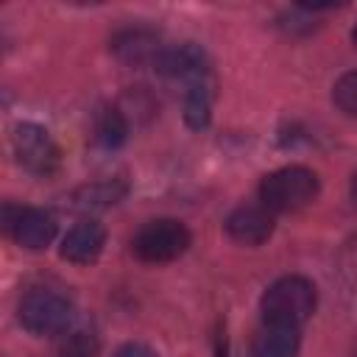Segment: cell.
I'll return each instance as SVG.
<instances>
[{"mask_svg":"<svg viewBox=\"0 0 357 357\" xmlns=\"http://www.w3.org/2000/svg\"><path fill=\"white\" fill-rule=\"evenodd\" d=\"M131 245L142 262H170L190 248V231L181 220L156 218L139 226Z\"/></svg>","mask_w":357,"mask_h":357,"instance_id":"obj_4","label":"cell"},{"mask_svg":"<svg viewBox=\"0 0 357 357\" xmlns=\"http://www.w3.org/2000/svg\"><path fill=\"white\" fill-rule=\"evenodd\" d=\"M103 245H106V229L98 220H81L61 240V257L75 265H89L100 257Z\"/></svg>","mask_w":357,"mask_h":357,"instance_id":"obj_9","label":"cell"},{"mask_svg":"<svg viewBox=\"0 0 357 357\" xmlns=\"http://www.w3.org/2000/svg\"><path fill=\"white\" fill-rule=\"evenodd\" d=\"M298 351V329L268 324L251 343V357H296Z\"/></svg>","mask_w":357,"mask_h":357,"instance_id":"obj_11","label":"cell"},{"mask_svg":"<svg viewBox=\"0 0 357 357\" xmlns=\"http://www.w3.org/2000/svg\"><path fill=\"white\" fill-rule=\"evenodd\" d=\"M11 148H14L17 162L39 178L56 173L59 159H61L53 137L36 123H17L11 131Z\"/></svg>","mask_w":357,"mask_h":357,"instance_id":"obj_5","label":"cell"},{"mask_svg":"<svg viewBox=\"0 0 357 357\" xmlns=\"http://www.w3.org/2000/svg\"><path fill=\"white\" fill-rule=\"evenodd\" d=\"M315 195H318V176L301 165L273 170L259 184L262 206L271 212H296L312 204Z\"/></svg>","mask_w":357,"mask_h":357,"instance_id":"obj_2","label":"cell"},{"mask_svg":"<svg viewBox=\"0 0 357 357\" xmlns=\"http://www.w3.org/2000/svg\"><path fill=\"white\" fill-rule=\"evenodd\" d=\"M351 198H354V204H357V173H354V178H351Z\"/></svg>","mask_w":357,"mask_h":357,"instance_id":"obj_18","label":"cell"},{"mask_svg":"<svg viewBox=\"0 0 357 357\" xmlns=\"http://www.w3.org/2000/svg\"><path fill=\"white\" fill-rule=\"evenodd\" d=\"M165 78H173V81H184L187 86L206 78L209 75V61H206V53L195 45V42H184V45H176V47H165L153 64Z\"/></svg>","mask_w":357,"mask_h":357,"instance_id":"obj_7","label":"cell"},{"mask_svg":"<svg viewBox=\"0 0 357 357\" xmlns=\"http://www.w3.org/2000/svg\"><path fill=\"white\" fill-rule=\"evenodd\" d=\"M332 100L340 112L346 114H357V70L343 73L332 89Z\"/></svg>","mask_w":357,"mask_h":357,"instance_id":"obj_15","label":"cell"},{"mask_svg":"<svg viewBox=\"0 0 357 357\" xmlns=\"http://www.w3.org/2000/svg\"><path fill=\"white\" fill-rule=\"evenodd\" d=\"M112 50L126 64H156L159 53L165 50L159 45V36L148 28H126L112 39Z\"/></svg>","mask_w":357,"mask_h":357,"instance_id":"obj_10","label":"cell"},{"mask_svg":"<svg viewBox=\"0 0 357 357\" xmlns=\"http://www.w3.org/2000/svg\"><path fill=\"white\" fill-rule=\"evenodd\" d=\"M123 195H126V184L123 181L103 178V181H92V184L81 187L73 195V201H75V209H106V206L117 204Z\"/></svg>","mask_w":357,"mask_h":357,"instance_id":"obj_12","label":"cell"},{"mask_svg":"<svg viewBox=\"0 0 357 357\" xmlns=\"http://www.w3.org/2000/svg\"><path fill=\"white\" fill-rule=\"evenodd\" d=\"M209 112H212V75L190 84L184 100V117L192 128H204L209 123Z\"/></svg>","mask_w":357,"mask_h":357,"instance_id":"obj_13","label":"cell"},{"mask_svg":"<svg viewBox=\"0 0 357 357\" xmlns=\"http://www.w3.org/2000/svg\"><path fill=\"white\" fill-rule=\"evenodd\" d=\"M114 357H156V354L142 343H126V346H120L114 351Z\"/></svg>","mask_w":357,"mask_h":357,"instance_id":"obj_17","label":"cell"},{"mask_svg":"<svg viewBox=\"0 0 357 357\" xmlns=\"http://www.w3.org/2000/svg\"><path fill=\"white\" fill-rule=\"evenodd\" d=\"M226 234L243 245H262L273 234V218L265 206L243 204L226 218Z\"/></svg>","mask_w":357,"mask_h":357,"instance_id":"obj_8","label":"cell"},{"mask_svg":"<svg viewBox=\"0 0 357 357\" xmlns=\"http://www.w3.org/2000/svg\"><path fill=\"white\" fill-rule=\"evenodd\" d=\"M351 39H354V45H357V28H354V33H351Z\"/></svg>","mask_w":357,"mask_h":357,"instance_id":"obj_19","label":"cell"},{"mask_svg":"<svg viewBox=\"0 0 357 357\" xmlns=\"http://www.w3.org/2000/svg\"><path fill=\"white\" fill-rule=\"evenodd\" d=\"M73 301L50 287H33L20 301V324L39 337L61 335L73 324Z\"/></svg>","mask_w":357,"mask_h":357,"instance_id":"obj_3","label":"cell"},{"mask_svg":"<svg viewBox=\"0 0 357 357\" xmlns=\"http://www.w3.org/2000/svg\"><path fill=\"white\" fill-rule=\"evenodd\" d=\"M98 354V340L89 332H75L61 349V357H95Z\"/></svg>","mask_w":357,"mask_h":357,"instance_id":"obj_16","label":"cell"},{"mask_svg":"<svg viewBox=\"0 0 357 357\" xmlns=\"http://www.w3.org/2000/svg\"><path fill=\"white\" fill-rule=\"evenodd\" d=\"M6 231L28 251L50 245L56 237V218L36 206H6Z\"/></svg>","mask_w":357,"mask_h":357,"instance_id":"obj_6","label":"cell"},{"mask_svg":"<svg viewBox=\"0 0 357 357\" xmlns=\"http://www.w3.org/2000/svg\"><path fill=\"white\" fill-rule=\"evenodd\" d=\"M259 307L268 324L298 329L315 310V284L304 276H282L262 293Z\"/></svg>","mask_w":357,"mask_h":357,"instance_id":"obj_1","label":"cell"},{"mask_svg":"<svg viewBox=\"0 0 357 357\" xmlns=\"http://www.w3.org/2000/svg\"><path fill=\"white\" fill-rule=\"evenodd\" d=\"M128 137V120L120 109H103L95 120V139L103 148H120Z\"/></svg>","mask_w":357,"mask_h":357,"instance_id":"obj_14","label":"cell"}]
</instances>
